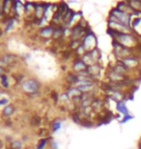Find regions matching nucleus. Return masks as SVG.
Here are the masks:
<instances>
[{
  "mask_svg": "<svg viewBox=\"0 0 141 149\" xmlns=\"http://www.w3.org/2000/svg\"><path fill=\"white\" fill-rule=\"evenodd\" d=\"M20 88L26 94H36L38 93L39 89H40V83H39L38 80L34 79H28L22 82Z\"/></svg>",
  "mask_w": 141,
  "mask_h": 149,
  "instance_id": "f257e3e1",
  "label": "nucleus"
},
{
  "mask_svg": "<svg viewBox=\"0 0 141 149\" xmlns=\"http://www.w3.org/2000/svg\"><path fill=\"white\" fill-rule=\"evenodd\" d=\"M25 7V15L26 17H30L35 19V9H36V3L33 2H26L24 4Z\"/></svg>",
  "mask_w": 141,
  "mask_h": 149,
  "instance_id": "f03ea898",
  "label": "nucleus"
},
{
  "mask_svg": "<svg viewBox=\"0 0 141 149\" xmlns=\"http://www.w3.org/2000/svg\"><path fill=\"white\" fill-rule=\"evenodd\" d=\"M47 3H36L35 9V19L40 20L44 17V9H46Z\"/></svg>",
  "mask_w": 141,
  "mask_h": 149,
  "instance_id": "7ed1b4c3",
  "label": "nucleus"
},
{
  "mask_svg": "<svg viewBox=\"0 0 141 149\" xmlns=\"http://www.w3.org/2000/svg\"><path fill=\"white\" fill-rule=\"evenodd\" d=\"M53 31H54V28L52 26H46V27H42L39 31V34H40L41 37H43L47 40L49 39L52 38V35H53Z\"/></svg>",
  "mask_w": 141,
  "mask_h": 149,
  "instance_id": "20e7f679",
  "label": "nucleus"
},
{
  "mask_svg": "<svg viewBox=\"0 0 141 149\" xmlns=\"http://www.w3.org/2000/svg\"><path fill=\"white\" fill-rule=\"evenodd\" d=\"M74 70L79 73L83 72V71L85 72V71H87V66L82 60H76L74 63Z\"/></svg>",
  "mask_w": 141,
  "mask_h": 149,
  "instance_id": "39448f33",
  "label": "nucleus"
},
{
  "mask_svg": "<svg viewBox=\"0 0 141 149\" xmlns=\"http://www.w3.org/2000/svg\"><path fill=\"white\" fill-rule=\"evenodd\" d=\"M14 112H15V107L12 105V104H10V105H8V106H6L5 108H3V109H2L3 115L7 116V117L11 116Z\"/></svg>",
  "mask_w": 141,
  "mask_h": 149,
  "instance_id": "423d86ee",
  "label": "nucleus"
},
{
  "mask_svg": "<svg viewBox=\"0 0 141 149\" xmlns=\"http://www.w3.org/2000/svg\"><path fill=\"white\" fill-rule=\"evenodd\" d=\"M23 145L22 141L20 139H15V141H12L10 143V149H22Z\"/></svg>",
  "mask_w": 141,
  "mask_h": 149,
  "instance_id": "0eeeda50",
  "label": "nucleus"
},
{
  "mask_svg": "<svg viewBox=\"0 0 141 149\" xmlns=\"http://www.w3.org/2000/svg\"><path fill=\"white\" fill-rule=\"evenodd\" d=\"M9 77L7 74H3V76L0 77V83H1V85L3 86L4 88H9L10 87V82H9Z\"/></svg>",
  "mask_w": 141,
  "mask_h": 149,
  "instance_id": "6e6552de",
  "label": "nucleus"
},
{
  "mask_svg": "<svg viewBox=\"0 0 141 149\" xmlns=\"http://www.w3.org/2000/svg\"><path fill=\"white\" fill-rule=\"evenodd\" d=\"M47 143H49V139H42L39 141L37 145H36V149H44Z\"/></svg>",
  "mask_w": 141,
  "mask_h": 149,
  "instance_id": "1a4fd4ad",
  "label": "nucleus"
},
{
  "mask_svg": "<svg viewBox=\"0 0 141 149\" xmlns=\"http://www.w3.org/2000/svg\"><path fill=\"white\" fill-rule=\"evenodd\" d=\"M14 24H15V17H11V19H9L7 23H6V27H5L6 33H8V32L11 30V28L13 27Z\"/></svg>",
  "mask_w": 141,
  "mask_h": 149,
  "instance_id": "9d476101",
  "label": "nucleus"
},
{
  "mask_svg": "<svg viewBox=\"0 0 141 149\" xmlns=\"http://www.w3.org/2000/svg\"><path fill=\"white\" fill-rule=\"evenodd\" d=\"M61 127H62V122L59 120H55L51 123V129L53 132H56L59 129H61Z\"/></svg>",
  "mask_w": 141,
  "mask_h": 149,
  "instance_id": "9b49d317",
  "label": "nucleus"
},
{
  "mask_svg": "<svg viewBox=\"0 0 141 149\" xmlns=\"http://www.w3.org/2000/svg\"><path fill=\"white\" fill-rule=\"evenodd\" d=\"M10 105V100H9V98H6L4 96H1V94H0V107H5Z\"/></svg>",
  "mask_w": 141,
  "mask_h": 149,
  "instance_id": "f8f14e48",
  "label": "nucleus"
},
{
  "mask_svg": "<svg viewBox=\"0 0 141 149\" xmlns=\"http://www.w3.org/2000/svg\"><path fill=\"white\" fill-rule=\"evenodd\" d=\"M117 109H119L120 111H122L123 113H128V111H127V108H126V106H125V104L123 103V102H120L118 105H117Z\"/></svg>",
  "mask_w": 141,
  "mask_h": 149,
  "instance_id": "ddd939ff",
  "label": "nucleus"
},
{
  "mask_svg": "<svg viewBox=\"0 0 141 149\" xmlns=\"http://www.w3.org/2000/svg\"><path fill=\"white\" fill-rule=\"evenodd\" d=\"M50 146H51V149H58V144L55 141H50Z\"/></svg>",
  "mask_w": 141,
  "mask_h": 149,
  "instance_id": "4468645a",
  "label": "nucleus"
},
{
  "mask_svg": "<svg viewBox=\"0 0 141 149\" xmlns=\"http://www.w3.org/2000/svg\"><path fill=\"white\" fill-rule=\"evenodd\" d=\"M2 147H3V141L0 139V149H2Z\"/></svg>",
  "mask_w": 141,
  "mask_h": 149,
  "instance_id": "2eb2a0df",
  "label": "nucleus"
}]
</instances>
